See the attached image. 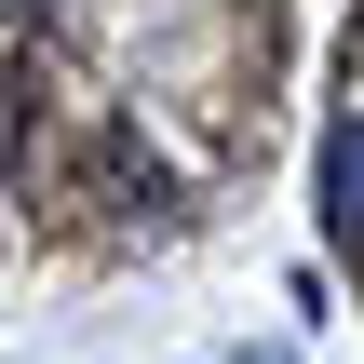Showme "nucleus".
<instances>
[{"label": "nucleus", "mask_w": 364, "mask_h": 364, "mask_svg": "<svg viewBox=\"0 0 364 364\" xmlns=\"http://www.w3.org/2000/svg\"><path fill=\"white\" fill-rule=\"evenodd\" d=\"M324 230H338V243H364V122H338V135H324Z\"/></svg>", "instance_id": "obj_1"}, {"label": "nucleus", "mask_w": 364, "mask_h": 364, "mask_svg": "<svg viewBox=\"0 0 364 364\" xmlns=\"http://www.w3.org/2000/svg\"><path fill=\"white\" fill-rule=\"evenodd\" d=\"M257 364H284V351H257Z\"/></svg>", "instance_id": "obj_2"}, {"label": "nucleus", "mask_w": 364, "mask_h": 364, "mask_svg": "<svg viewBox=\"0 0 364 364\" xmlns=\"http://www.w3.org/2000/svg\"><path fill=\"white\" fill-rule=\"evenodd\" d=\"M0 14H14V0H0Z\"/></svg>", "instance_id": "obj_3"}]
</instances>
